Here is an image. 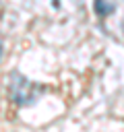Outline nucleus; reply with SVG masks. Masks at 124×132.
Instances as JSON below:
<instances>
[{
  "mask_svg": "<svg viewBox=\"0 0 124 132\" xmlns=\"http://www.w3.org/2000/svg\"><path fill=\"white\" fill-rule=\"evenodd\" d=\"M0 56H2V45H0Z\"/></svg>",
  "mask_w": 124,
  "mask_h": 132,
  "instance_id": "nucleus-3",
  "label": "nucleus"
},
{
  "mask_svg": "<svg viewBox=\"0 0 124 132\" xmlns=\"http://www.w3.org/2000/svg\"><path fill=\"white\" fill-rule=\"evenodd\" d=\"M93 6H95L97 16H107L110 12H114V4H110V2H105V0H95Z\"/></svg>",
  "mask_w": 124,
  "mask_h": 132,
  "instance_id": "nucleus-2",
  "label": "nucleus"
},
{
  "mask_svg": "<svg viewBox=\"0 0 124 132\" xmlns=\"http://www.w3.org/2000/svg\"><path fill=\"white\" fill-rule=\"evenodd\" d=\"M37 91H39V89H37L31 80H27L25 76H21L19 72H12L10 97H12L14 103H19V105H29V103H33Z\"/></svg>",
  "mask_w": 124,
  "mask_h": 132,
  "instance_id": "nucleus-1",
  "label": "nucleus"
},
{
  "mask_svg": "<svg viewBox=\"0 0 124 132\" xmlns=\"http://www.w3.org/2000/svg\"><path fill=\"white\" fill-rule=\"evenodd\" d=\"M122 29H124V23H122Z\"/></svg>",
  "mask_w": 124,
  "mask_h": 132,
  "instance_id": "nucleus-4",
  "label": "nucleus"
}]
</instances>
